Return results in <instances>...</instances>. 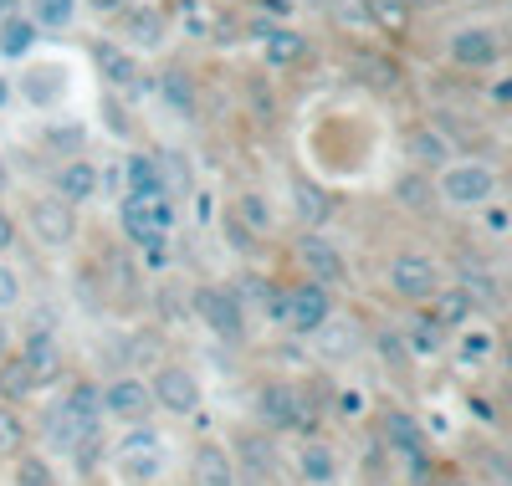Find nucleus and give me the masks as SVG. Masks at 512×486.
Returning <instances> with one entry per match:
<instances>
[{
    "instance_id": "nucleus-1",
    "label": "nucleus",
    "mask_w": 512,
    "mask_h": 486,
    "mask_svg": "<svg viewBox=\"0 0 512 486\" xmlns=\"http://www.w3.org/2000/svg\"><path fill=\"white\" fill-rule=\"evenodd\" d=\"M190 313H195V323H205L210 338H221V343H231V348L246 343L251 313H246L236 282H200V287H190Z\"/></svg>"
},
{
    "instance_id": "nucleus-2",
    "label": "nucleus",
    "mask_w": 512,
    "mask_h": 486,
    "mask_svg": "<svg viewBox=\"0 0 512 486\" xmlns=\"http://www.w3.org/2000/svg\"><path fill=\"white\" fill-rule=\"evenodd\" d=\"M256 420H262L267 430H303L308 435L318 425V405H313L308 389L267 379L262 389H256Z\"/></svg>"
},
{
    "instance_id": "nucleus-3",
    "label": "nucleus",
    "mask_w": 512,
    "mask_h": 486,
    "mask_svg": "<svg viewBox=\"0 0 512 486\" xmlns=\"http://www.w3.org/2000/svg\"><path fill=\"white\" fill-rule=\"evenodd\" d=\"M436 200H446L451 210H482L497 200V169L482 164V159H456L441 169V185H436Z\"/></svg>"
},
{
    "instance_id": "nucleus-4",
    "label": "nucleus",
    "mask_w": 512,
    "mask_h": 486,
    "mask_svg": "<svg viewBox=\"0 0 512 486\" xmlns=\"http://www.w3.org/2000/svg\"><path fill=\"white\" fill-rule=\"evenodd\" d=\"M21 369H26V379H31V394L36 389H52L57 379H62V338H57V328H52V318L41 313L26 333H21Z\"/></svg>"
},
{
    "instance_id": "nucleus-5",
    "label": "nucleus",
    "mask_w": 512,
    "mask_h": 486,
    "mask_svg": "<svg viewBox=\"0 0 512 486\" xmlns=\"http://www.w3.org/2000/svg\"><path fill=\"white\" fill-rule=\"evenodd\" d=\"M441 287H446V272L436 267L431 256H420V251H400V256L390 261V292H395L400 302L425 307Z\"/></svg>"
},
{
    "instance_id": "nucleus-6",
    "label": "nucleus",
    "mask_w": 512,
    "mask_h": 486,
    "mask_svg": "<svg viewBox=\"0 0 512 486\" xmlns=\"http://www.w3.org/2000/svg\"><path fill=\"white\" fill-rule=\"evenodd\" d=\"M149 394H154V410H169V415H180V420H190L205 405L200 379L185 364H159L154 379H149Z\"/></svg>"
},
{
    "instance_id": "nucleus-7",
    "label": "nucleus",
    "mask_w": 512,
    "mask_h": 486,
    "mask_svg": "<svg viewBox=\"0 0 512 486\" xmlns=\"http://www.w3.org/2000/svg\"><path fill=\"white\" fill-rule=\"evenodd\" d=\"M26 220H31V236L47 251H67L77 241V210L67 200H57V195H31Z\"/></svg>"
},
{
    "instance_id": "nucleus-8",
    "label": "nucleus",
    "mask_w": 512,
    "mask_h": 486,
    "mask_svg": "<svg viewBox=\"0 0 512 486\" xmlns=\"http://www.w3.org/2000/svg\"><path fill=\"white\" fill-rule=\"evenodd\" d=\"M297 261H303V272H308V282H318V287H349V256L338 251L323 231H303L297 236Z\"/></svg>"
},
{
    "instance_id": "nucleus-9",
    "label": "nucleus",
    "mask_w": 512,
    "mask_h": 486,
    "mask_svg": "<svg viewBox=\"0 0 512 486\" xmlns=\"http://www.w3.org/2000/svg\"><path fill=\"white\" fill-rule=\"evenodd\" d=\"M333 318V297L318 282H287V333L318 338Z\"/></svg>"
},
{
    "instance_id": "nucleus-10",
    "label": "nucleus",
    "mask_w": 512,
    "mask_h": 486,
    "mask_svg": "<svg viewBox=\"0 0 512 486\" xmlns=\"http://www.w3.org/2000/svg\"><path fill=\"white\" fill-rule=\"evenodd\" d=\"M154 415V394L139 374H118L103 384V420H123V425H149Z\"/></svg>"
},
{
    "instance_id": "nucleus-11",
    "label": "nucleus",
    "mask_w": 512,
    "mask_h": 486,
    "mask_svg": "<svg viewBox=\"0 0 512 486\" xmlns=\"http://www.w3.org/2000/svg\"><path fill=\"white\" fill-rule=\"evenodd\" d=\"M118 466L128 481H154L164 471V435L154 425H128L123 446H118Z\"/></svg>"
},
{
    "instance_id": "nucleus-12",
    "label": "nucleus",
    "mask_w": 512,
    "mask_h": 486,
    "mask_svg": "<svg viewBox=\"0 0 512 486\" xmlns=\"http://www.w3.org/2000/svg\"><path fill=\"white\" fill-rule=\"evenodd\" d=\"M118 220H123V236L144 251L149 267H164V261H169V246H164L169 231L154 226V215H149V205L139 195H118Z\"/></svg>"
},
{
    "instance_id": "nucleus-13",
    "label": "nucleus",
    "mask_w": 512,
    "mask_h": 486,
    "mask_svg": "<svg viewBox=\"0 0 512 486\" xmlns=\"http://www.w3.org/2000/svg\"><path fill=\"white\" fill-rule=\"evenodd\" d=\"M451 62L461 72H487L502 62V36L492 26H461L451 31Z\"/></svg>"
},
{
    "instance_id": "nucleus-14",
    "label": "nucleus",
    "mask_w": 512,
    "mask_h": 486,
    "mask_svg": "<svg viewBox=\"0 0 512 486\" xmlns=\"http://www.w3.org/2000/svg\"><path fill=\"white\" fill-rule=\"evenodd\" d=\"M93 62H98V72H103V82L113 87V93H144L149 87L139 57L128 47H118V41H93Z\"/></svg>"
},
{
    "instance_id": "nucleus-15",
    "label": "nucleus",
    "mask_w": 512,
    "mask_h": 486,
    "mask_svg": "<svg viewBox=\"0 0 512 486\" xmlns=\"http://www.w3.org/2000/svg\"><path fill=\"white\" fill-rule=\"evenodd\" d=\"M164 31H169V21L159 6H123L118 11V36H123L118 47H128V52H159Z\"/></svg>"
},
{
    "instance_id": "nucleus-16",
    "label": "nucleus",
    "mask_w": 512,
    "mask_h": 486,
    "mask_svg": "<svg viewBox=\"0 0 512 486\" xmlns=\"http://www.w3.org/2000/svg\"><path fill=\"white\" fill-rule=\"evenodd\" d=\"M379 440H384V451H390L395 461H410V456H425V451H431L425 425H420L410 410H384V415H379Z\"/></svg>"
},
{
    "instance_id": "nucleus-17",
    "label": "nucleus",
    "mask_w": 512,
    "mask_h": 486,
    "mask_svg": "<svg viewBox=\"0 0 512 486\" xmlns=\"http://www.w3.org/2000/svg\"><path fill=\"white\" fill-rule=\"evenodd\" d=\"M349 77L359 87H369V93H400V82H405V67L390 57V52H374V47H359L349 57Z\"/></svg>"
},
{
    "instance_id": "nucleus-18",
    "label": "nucleus",
    "mask_w": 512,
    "mask_h": 486,
    "mask_svg": "<svg viewBox=\"0 0 512 486\" xmlns=\"http://www.w3.org/2000/svg\"><path fill=\"white\" fill-rule=\"evenodd\" d=\"M57 410L67 415V425L82 435V430H103V384L93 379H72L67 394L57 400Z\"/></svg>"
},
{
    "instance_id": "nucleus-19",
    "label": "nucleus",
    "mask_w": 512,
    "mask_h": 486,
    "mask_svg": "<svg viewBox=\"0 0 512 486\" xmlns=\"http://www.w3.org/2000/svg\"><path fill=\"white\" fill-rule=\"evenodd\" d=\"M190 481L195 486H236L241 471H236V461L221 440H200L195 456H190Z\"/></svg>"
},
{
    "instance_id": "nucleus-20",
    "label": "nucleus",
    "mask_w": 512,
    "mask_h": 486,
    "mask_svg": "<svg viewBox=\"0 0 512 486\" xmlns=\"http://www.w3.org/2000/svg\"><path fill=\"white\" fill-rule=\"evenodd\" d=\"M405 159H410V169H420V174L446 169V164H451V139L441 134V128H431V123H415L410 134H405Z\"/></svg>"
},
{
    "instance_id": "nucleus-21",
    "label": "nucleus",
    "mask_w": 512,
    "mask_h": 486,
    "mask_svg": "<svg viewBox=\"0 0 512 486\" xmlns=\"http://www.w3.org/2000/svg\"><path fill=\"white\" fill-rule=\"evenodd\" d=\"M241 302H251L256 313L267 318V328H287V282L272 277H241Z\"/></svg>"
},
{
    "instance_id": "nucleus-22",
    "label": "nucleus",
    "mask_w": 512,
    "mask_h": 486,
    "mask_svg": "<svg viewBox=\"0 0 512 486\" xmlns=\"http://www.w3.org/2000/svg\"><path fill=\"white\" fill-rule=\"evenodd\" d=\"M57 200H67L72 210L88 205V200H98V164L82 159V154H72V159L57 169Z\"/></svg>"
},
{
    "instance_id": "nucleus-23",
    "label": "nucleus",
    "mask_w": 512,
    "mask_h": 486,
    "mask_svg": "<svg viewBox=\"0 0 512 486\" xmlns=\"http://www.w3.org/2000/svg\"><path fill=\"white\" fill-rule=\"evenodd\" d=\"M159 98H164V108L175 113L180 123H195V118H200V98H195V77H190L185 67H169V72H159Z\"/></svg>"
},
{
    "instance_id": "nucleus-24",
    "label": "nucleus",
    "mask_w": 512,
    "mask_h": 486,
    "mask_svg": "<svg viewBox=\"0 0 512 486\" xmlns=\"http://www.w3.org/2000/svg\"><path fill=\"white\" fill-rule=\"evenodd\" d=\"M292 215L303 220V231H318L323 220L333 215V195L318 180H308V174H297L292 180Z\"/></svg>"
},
{
    "instance_id": "nucleus-25",
    "label": "nucleus",
    "mask_w": 512,
    "mask_h": 486,
    "mask_svg": "<svg viewBox=\"0 0 512 486\" xmlns=\"http://www.w3.org/2000/svg\"><path fill=\"white\" fill-rule=\"evenodd\" d=\"M425 307H431V318L441 323V333H456V328H466V323H477V302L466 297L456 282H446Z\"/></svg>"
},
{
    "instance_id": "nucleus-26",
    "label": "nucleus",
    "mask_w": 512,
    "mask_h": 486,
    "mask_svg": "<svg viewBox=\"0 0 512 486\" xmlns=\"http://www.w3.org/2000/svg\"><path fill=\"white\" fill-rule=\"evenodd\" d=\"M497 359V333L487 323H466L456 328V364L461 369H487Z\"/></svg>"
},
{
    "instance_id": "nucleus-27",
    "label": "nucleus",
    "mask_w": 512,
    "mask_h": 486,
    "mask_svg": "<svg viewBox=\"0 0 512 486\" xmlns=\"http://www.w3.org/2000/svg\"><path fill=\"white\" fill-rule=\"evenodd\" d=\"M262 62H267L272 72H287V67H297V62H308V36H303V31H287V26L267 31V36H262Z\"/></svg>"
},
{
    "instance_id": "nucleus-28",
    "label": "nucleus",
    "mask_w": 512,
    "mask_h": 486,
    "mask_svg": "<svg viewBox=\"0 0 512 486\" xmlns=\"http://www.w3.org/2000/svg\"><path fill=\"white\" fill-rule=\"evenodd\" d=\"M123 180H128V190H123V195H139V200L169 195V190H164V174H159V159H154V154H128V159H123ZM169 200H175V195H169Z\"/></svg>"
},
{
    "instance_id": "nucleus-29",
    "label": "nucleus",
    "mask_w": 512,
    "mask_h": 486,
    "mask_svg": "<svg viewBox=\"0 0 512 486\" xmlns=\"http://www.w3.org/2000/svg\"><path fill=\"white\" fill-rule=\"evenodd\" d=\"M297 471H303L308 486H338V456L323 446V440H303V451H297Z\"/></svg>"
},
{
    "instance_id": "nucleus-30",
    "label": "nucleus",
    "mask_w": 512,
    "mask_h": 486,
    "mask_svg": "<svg viewBox=\"0 0 512 486\" xmlns=\"http://www.w3.org/2000/svg\"><path fill=\"white\" fill-rule=\"evenodd\" d=\"M62 93H67V72H62V67H31V72L21 77V98L36 103V108H52Z\"/></svg>"
},
{
    "instance_id": "nucleus-31",
    "label": "nucleus",
    "mask_w": 512,
    "mask_h": 486,
    "mask_svg": "<svg viewBox=\"0 0 512 486\" xmlns=\"http://www.w3.org/2000/svg\"><path fill=\"white\" fill-rule=\"evenodd\" d=\"M231 461H246L251 481H272V476H277V446H272L267 435H241Z\"/></svg>"
},
{
    "instance_id": "nucleus-32",
    "label": "nucleus",
    "mask_w": 512,
    "mask_h": 486,
    "mask_svg": "<svg viewBox=\"0 0 512 486\" xmlns=\"http://www.w3.org/2000/svg\"><path fill=\"white\" fill-rule=\"evenodd\" d=\"M395 200L410 210V215H425L436 205V185H431V174H420V169H405L400 180H395Z\"/></svg>"
},
{
    "instance_id": "nucleus-33",
    "label": "nucleus",
    "mask_w": 512,
    "mask_h": 486,
    "mask_svg": "<svg viewBox=\"0 0 512 486\" xmlns=\"http://www.w3.org/2000/svg\"><path fill=\"white\" fill-rule=\"evenodd\" d=\"M400 333H405V343H410V359H425V353H436V348L446 343V333H441V323H436L431 313H415Z\"/></svg>"
},
{
    "instance_id": "nucleus-34",
    "label": "nucleus",
    "mask_w": 512,
    "mask_h": 486,
    "mask_svg": "<svg viewBox=\"0 0 512 486\" xmlns=\"http://www.w3.org/2000/svg\"><path fill=\"white\" fill-rule=\"evenodd\" d=\"M241 226L251 231V236H267L272 231V205H267V195L262 190H246V195H236V210H231Z\"/></svg>"
},
{
    "instance_id": "nucleus-35",
    "label": "nucleus",
    "mask_w": 512,
    "mask_h": 486,
    "mask_svg": "<svg viewBox=\"0 0 512 486\" xmlns=\"http://www.w3.org/2000/svg\"><path fill=\"white\" fill-rule=\"evenodd\" d=\"M36 47V26H31V16H6L0 21V57H26Z\"/></svg>"
},
{
    "instance_id": "nucleus-36",
    "label": "nucleus",
    "mask_w": 512,
    "mask_h": 486,
    "mask_svg": "<svg viewBox=\"0 0 512 486\" xmlns=\"http://www.w3.org/2000/svg\"><path fill=\"white\" fill-rule=\"evenodd\" d=\"M364 16H369V26L390 31V36L410 31V6H405V0H364Z\"/></svg>"
},
{
    "instance_id": "nucleus-37",
    "label": "nucleus",
    "mask_w": 512,
    "mask_h": 486,
    "mask_svg": "<svg viewBox=\"0 0 512 486\" xmlns=\"http://www.w3.org/2000/svg\"><path fill=\"white\" fill-rule=\"evenodd\" d=\"M374 353H379V364L395 369V374H405V369L415 364V359H410V343H405L400 328H379V333H374Z\"/></svg>"
},
{
    "instance_id": "nucleus-38",
    "label": "nucleus",
    "mask_w": 512,
    "mask_h": 486,
    "mask_svg": "<svg viewBox=\"0 0 512 486\" xmlns=\"http://www.w3.org/2000/svg\"><path fill=\"white\" fill-rule=\"evenodd\" d=\"M72 16H77V0H31V26L41 31H67L72 26Z\"/></svg>"
},
{
    "instance_id": "nucleus-39",
    "label": "nucleus",
    "mask_w": 512,
    "mask_h": 486,
    "mask_svg": "<svg viewBox=\"0 0 512 486\" xmlns=\"http://www.w3.org/2000/svg\"><path fill=\"white\" fill-rule=\"evenodd\" d=\"M21 446H26V420H21V410L0 405V461H16Z\"/></svg>"
},
{
    "instance_id": "nucleus-40",
    "label": "nucleus",
    "mask_w": 512,
    "mask_h": 486,
    "mask_svg": "<svg viewBox=\"0 0 512 486\" xmlns=\"http://www.w3.org/2000/svg\"><path fill=\"white\" fill-rule=\"evenodd\" d=\"M16 486H62V481H57V471H52L47 456L21 451V456H16Z\"/></svg>"
},
{
    "instance_id": "nucleus-41",
    "label": "nucleus",
    "mask_w": 512,
    "mask_h": 486,
    "mask_svg": "<svg viewBox=\"0 0 512 486\" xmlns=\"http://www.w3.org/2000/svg\"><path fill=\"white\" fill-rule=\"evenodd\" d=\"M21 394H31V379H26L16 353H6V359H0V405H16Z\"/></svg>"
},
{
    "instance_id": "nucleus-42",
    "label": "nucleus",
    "mask_w": 512,
    "mask_h": 486,
    "mask_svg": "<svg viewBox=\"0 0 512 486\" xmlns=\"http://www.w3.org/2000/svg\"><path fill=\"white\" fill-rule=\"evenodd\" d=\"M159 174H164V190L175 195V200L190 190V159H185L180 149H164V154H159Z\"/></svg>"
},
{
    "instance_id": "nucleus-43",
    "label": "nucleus",
    "mask_w": 512,
    "mask_h": 486,
    "mask_svg": "<svg viewBox=\"0 0 512 486\" xmlns=\"http://www.w3.org/2000/svg\"><path fill=\"white\" fill-rule=\"evenodd\" d=\"M154 313H159V323H185V318H190V297H185L175 282H164L159 297H154Z\"/></svg>"
},
{
    "instance_id": "nucleus-44",
    "label": "nucleus",
    "mask_w": 512,
    "mask_h": 486,
    "mask_svg": "<svg viewBox=\"0 0 512 486\" xmlns=\"http://www.w3.org/2000/svg\"><path fill=\"white\" fill-rule=\"evenodd\" d=\"M221 236H226V246H231L236 256H256V246H262V241H256V236L241 226V220L231 215V210H221Z\"/></svg>"
},
{
    "instance_id": "nucleus-45",
    "label": "nucleus",
    "mask_w": 512,
    "mask_h": 486,
    "mask_svg": "<svg viewBox=\"0 0 512 486\" xmlns=\"http://www.w3.org/2000/svg\"><path fill=\"white\" fill-rule=\"evenodd\" d=\"M21 292H26L21 272H16V267H6V261H0V313H11V307L21 302Z\"/></svg>"
},
{
    "instance_id": "nucleus-46",
    "label": "nucleus",
    "mask_w": 512,
    "mask_h": 486,
    "mask_svg": "<svg viewBox=\"0 0 512 486\" xmlns=\"http://www.w3.org/2000/svg\"><path fill=\"white\" fill-rule=\"evenodd\" d=\"M103 118H108V134H113V139H134V123L123 118V103H118L113 93L103 98Z\"/></svg>"
},
{
    "instance_id": "nucleus-47",
    "label": "nucleus",
    "mask_w": 512,
    "mask_h": 486,
    "mask_svg": "<svg viewBox=\"0 0 512 486\" xmlns=\"http://www.w3.org/2000/svg\"><path fill=\"white\" fill-rule=\"evenodd\" d=\"M333 415L338 420H359L364 415V394L359 389H333Z\"/></svg>"
},
{
    "instance_id": "nucleus-48",
    "label": "nucleus",
    "mask_w": 512,
    "mask_h": 486,
    "mask_svg": "<svg viewBox=\"0 0 512 486\" xmlns=\"http://www.w3.org/2000/svg\"><path fill=\"white\" fill-rule=\"evenodd\" d=\"M246 93H251V113H256V118H272V113H277L272 87H262V77H251V82H246Z\"/></svg>"
},
{
    "instance_id": "nucleus-49",
    "label": "nucleus",
    "mask_w": 512,
    "mask_h": 486,
    "mask_svg": "<svg viewBox=\"0 0 512 486\" xmlns=\"http://www.w3.org/2000/svg\"><path fill=\"white\" fill-rule=\"evenodd\" d=\"M333 21H338V26H369L364 0H333Z\"/></svg>"
},
{
    "instance_id": "nucleus-50",
    "label": "nucleus",
    "mask_w": 512,
    "mask_h": 486,
    "mask_svg": "<svg viewBox=\"0 0 512 486\" xmlns=\"http://www.w3.org/2000/svg\"><path fill=\"white\" fill-rule=\"evenodd\" d=\"M16 236H21V226H16V215L0 205V256H6L11 246H16Z\"/></svg>"
},
{
    "instance_id": "nucleus-51",
    "label": "nucleus",
    "mask_w": 512,
    "mask_h": 486,
    "mask_svg": "<svg viewBox=\"0 0 512 486\" xmlns=\"http://www.w3.org/2000/svg\"><path fill=\"white\" fill-rule=\"evenodd\" d=\"M425 486H482L477 476H466V471H431V481Z\"/></svg>"
},
{
    "instance_id": "nucleus-52",
    "label": "nucleus",
    "mask_w": 512,
    "mask_h": 486,
    "mask_svg": "<svg viewBox=\"0 0 512 486\" xmlns=\"http://www.w3.org/2000/svg\"><path fill=\"white\" fill-rule=\"evenodd\" d=\"M482 210H487V231H492V236H507V210H502L497 200H492V205H482Z\"/></svg>"
},
{
    "instance_id": "nucleus-53",
    "label": "nucleus",
    "mask_w": 512,
    "mask_h": 486,
    "mask_svg": "<svg viewBox=\"0 0 512 486\" xmlns=\"http://www.w3.org/2000/svg\"><path fill=\"white\" fill-rule=\"evenodd\" d=\"M88 6H93L98 16H118V11L128 6V0H88Z\"/></svg>"
},
{
    "instance_id": "nucleus-54",
    "label": "nucleus",
    "mask_w": 512,
    "mask_h": 486,
    "mask_svg": "<svg viewBox=\"0 0 512 486\" xmlns=\"http://www.w3.org/2000/svg\"><path fill=\"white\" fill-rule=\"evenodd\" d=\"M256 6L272 11V16H287V11H292V0H256Z\"/></svg>"
},
{
    "instance_id": "nucleus-55",
    "label": "nucleus",
    "mask_w": 512,
    "mask_h": 486,
    "mask_svg": "<svg viewBox=\"0 0 512 486\" xmlns=\"http://www.w3.org/2000/svg\"><path fill=\"white\" fill-rule=\"evenodd\" d=\"M16 6H21V0H0V21H6V16H16Z\"/></svg>"
},
{
    "instance_id": "nucleus-56",
    "label": "nucleus",
    "mask_w": 512,
    "mask_h": 486,
    "mask_svg": "<svg viewBox=\"0 0 512 486\" xmlns=\"http://www.w3.org/2000/svg\"><path fill=\"white\" fill-rule=\"evenodd\" d=\"M6 103H11V82H6V77H0V108H6Z\"/></svg>"
},
{
    "instance_id": "nucleus-57",
    "label": "nucleus",
    "mask_w": 512,
    "mask_h": 486,
    "mask_svg": "<svg viewBox=\"0 0 512 486\" xmlns=\"http://www.w3.org/2000/svg\"><path fill=\"white\" fill-rule=\"evenodd\" d=\"M6 353H11V333H6V328H0V359H6Z\"/></svg>"
},
{
    "instance_id": "nucleus-58",
    "label": "nucleus",
    "mask_w": 512,
    "mask_h": 486,
    "mask_svg": "<svg viewBox=\"0 0 512 486\" xmlns=\"http://www.w3.org/2000/svg\"><path fill=\"white\" fill-rule=\"evenodd\" d=\"M11 185V169H6V159H0V190H6Z\"/></svg>"
},
{
    "instance_id": "nucleus-59",
    "label": "nucleus",
    "mask_w": 512,
    "mask_h": 486,
    "mask_svg": "<svg viewBox=\"0 0 512 486\" xmlns=\"http://www.w3.org/2000/svg\"><path fill=\"white\" fill-rule=\"evenodd\" d=\"M405 6H410V11H415V6H436V0H405Z\"/></svg>"
}]
</instances>
